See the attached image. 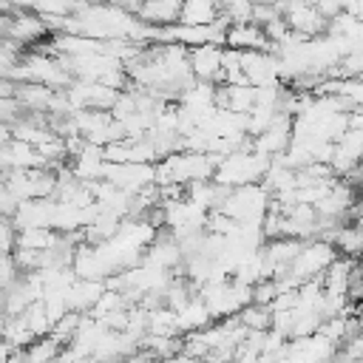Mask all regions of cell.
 Returning a JSON list of instances; mask_svg holds the SVG:
<instances>
[{
  "label": "cell",
  "instance_id": "9c48e42d",
  "mask_svg": "<svg viewBox=\"0 0 363 363\" xmlns=\"http://www.w3.org/2000/svg\"><path fill=\"white\" fill-rule=\"evenodd\" d=\"M224 48H235V51H272L269 40L264 37L261 26H255V23H233V26H227Z\"/></svg>",
  "mask_w": 363,
  "mask_h": 363
},
{
  "label": "cell",
  "instance_id": "603a6c76",
  "mask_svg": "<svg viewBox=\"0 0 363 363\" xmlns=\"http://www.w3.org/2000/svg\"><path fill=\"white\" fill-rule=\"evenodd\" d=\"M343 14L360 20V14H363V0H343Z\"/></svg>",
  "mask_w": 363,
  "mask_h": 363
},
{
  "label": "cell",
  "instance_id": "8fae6325",
  "mask_svg": "<svg viewBox=\"0 0 363 363\" xmlns=\"http://www.w3.org/2000/svg\"><path fill=\"white\" fill-rule=\"evenodd\" d=\"M102 164H105V156H102V147L96 145H82L74 156H71V164H68V173L71 179L88 184V182H96L102 176Z\"/></svg>",
  "mask_w": 363,
  "mask_h": 363
},
{
  "label": "cell",
  "instance_id": "7402d4cb",
  "mask_svg": "<svg viewBox=\"0 0 363 363\" xmlns=\"http://www.w3.org/2000/svg\"><path fill=\"white\" fill-rule=\"evenodd\" d=\"M312 6H315V11H318L323 20H332L335 14L343 11V0H312Z\"/></svg>",
  "mask_w": 363,
  "mask_h": 363
},
{
  "label": "cell",
  "instance_id": "6da1fadb",
  "mask_svg": "<svg viewBox=\"0 0 363 363\" xmlns=\"http://www.w3.org/2000/svg\"><path fill=\"white\" fill-rule=\"evenodd\" d=\"M272 159L255 153V150H233L227 156H221L216 162V170H213V182L224 190H233V187H241V184H252V182H261V176L267 173Z\"/></svg>",
  "mask_w": 363,
  "mask_h": 363
},
{
  "label": "cell",
  "instance_id": "5bb4252c",
  "mask_svg": "<svg viewBox=\"0 0 363 363\" xmlns=\"http://www.w3.org/2000/svg\"><path fill=\"white\" fill-rule=\"evenodd\" d=\"M102 292H105V281H82V278H77L65 292L68 312H79V315L91 312V306L99 301Z\"/></svg>",
  "mask_w": 363,
  "mask_h": 363
},
{
  "label": "cell",
  "instance_id": "7a4b0ae2",
  "mask_svg": "<svg viewBox=\"0 0 363 363\" xmlns=\"http://www.w3.org/2000/svg\"><path fill=\"white\" fill-rule=\"evenodd\" d=\"M216 210L230 216L235 224H258L261 227V221H264V216L269 210V193H267V187L261 182L241 184V187L227 190Z\"/></svg>",
  "mask_w": 363,
  "mask_h": 363
},
{
  "label": "cell",
  "instance_id": "d6986e66",
  "mask_svg": "<svg viewBox=\"0 0 363 363\" xmlns=\"http://www.w3.org/2000/svg\"><path fill=\"white\" fill-rule=\"evenodd\" d=\"M145 335H150V337H179V329H176V312L167 309L164 303L147 309Z\"/></svg>",
  "mask_w": 363,
  "mask_h": 363
},
{
  "label": "cell",
  "instance_id": "ffe728a7",
  "mask_svg": "<svg viewBox=\"0 0 363 363\" xmlns=\"http://www.w3.org/2000/svg\"><path fill=\"white\" fill-rule=\"evenodd\" d=\"M235 318H238V323H241L247 332H267V329H269V320H272V312H269V306L250 303V306H244Z\"/></svg>",
  "mask_w": 363,
  "mask_h": 363
},
{
  "label": "cell",
  "instance_id": "5b68a950",
  "mask_svg": "<svg viewBox=\"0 0 363 363\" xmlns=\"http://www.w3.org/2000/svg\"><path fill=\"white\" fill-rule=\"evenodd\" d=\"M275 6L281 11L284 23L289 26V31H295V34H301L306 40H312V37L326 31V20L315 11L312 3H306V0H275Z\"/></svg>",
  "mask_w": 363,
  "mask_h": 363
},
{
  "label": "cell",
  "instance_id": "30bf717a",
  "mask_svg": "<svg viewBox=\"0 0 363 363\" xmlns=\"http://www.w3.org/2000/svg\"><path fill=\"white\" fill-rule=\"evenodd\" d=\"M51 216H54V199H26V201H20L14 207L11 224H14V230L51 227Z\"/></svg>",
  "mask_w": 363,
  "mask_h": 363
},
{
  "label": "cell",
  "instance_id": "44dd1931",
  "mask_svg": "<svg viewBox=\"0 0 363 363\" xmlns=\"http://www.w3.org/2000/svg\"><path fill=\"white\" fill-rule=\"evenodd\" d=\"M31 11L43 20V17H65L74 11V6L68 0H31Z\"/></svg>",
  "mask_w": 363,
  "mask_h": 363
},
{
  "label": "cell",
  "instance_id": "9a60e30c",
  "mask_svg": "<svg viewBox=\"0 0 363 363\" xmlns=\"http://www.w3.org/2000/svg\"><path fill=\"white\" fill-rule=\"evenodd\" d=\"M182 0H142L136 9V20L145 26H170L179 20Z\"/></svg>",
  "mask_w": 363,
  "mask_h": 363
},
{
  "label": "cell",
  "instance_id": "8992f818",
  "mask_svg": "<svg viewBox=\"0 0 363 363\" xmlns=\"http://www.w3.org/2000/svg\"><path fill=\"white\" fill-rule=\"evenodd\" d=\"M238 60L247 85H278V57L272 51H238Z\"/></svg>",
  "mask_w": 363,
  "mask_h": 363
},
{
  "label": "cell",
  "instance_id": "2e32d148",
  "mask_svg": "<svg viewBox=\"0 0 363 363\" xmlns=\"http://www.w3.org/2000/svg\"><path fill=\"white\" fill-rule=\"evenodd\" d=\"M255 105V88L252 85H216V108L247 113Z\"/></svg>",
  "mask_w": 363,
  "mask_h": 363
},
{
  "label": "cell",
  "instance_id": "277c9868",
  "mask_svg": "<svg viewBox=\"0 0 363 363\" xmlns=\"http://www.w3.org/2000/svg\"><path fill=\"white\" fill-rule=\"evenodd\" d=\"M99 179L133 196L153 184V164L150 162H105Z\"/></svg>",
  "mask_w": 363,
  "mask_h": 363
},
{
  "label": "cell",
  "instance_id": "52a82bcc",
  "mask_svg": "<svg viewBox=\"0 0 363 363\" xmlns=\"http://www.w3.org/2000/svg\"><path fill=\"white\" fill-rule=\"evenodd\" d=\"M221 48H224V45H199V48H187L190 77L199 79V82L221 85Z\"/></svg>",
  "mask_w": 363,
  "mask_h": 363
},
{
  "label": "cell",
  "instance_id": "ac0fdd59",
  "mask_svg": "<svg viewBox=\"0 0 363 363\" xmlns=\"http://www.w3.org/2000/svg\"><path fill=\"white\" fill-rule=\"evenodd\" d=\"M221 9L216 0H182L179 6V20L176 23H184V26H204V23H213L218 20Z\"/></svg>",
  "mask_w": 363,
  "mask_h": 363
},
{
  "label": "cell",
  "instance_id": "e0dca14e",
  "mask_svg": "<svg viewBox=\"0 0 363 363\" xmlns=\"http://www.w3.org/2000/svg\"><path fill=\"white\" fill-rule=\"evenodd\" d=\"M60 244V233L51 227H23L14 233V250H31V252H45Z\"/></svg>",
  "mask_w": 363,
  "mask_h": 363
},
{
  "label": "cell",
  "instance_id": "7c38bea8",
  "mask_svg": "<svg viewBox=\"0 0 363 363\" xmlns=\"http://www.w3.org/2000/svg\"><path fill=\"white\" fill-rule=\"evenodd\" d=\"M3 34H6L9 40H14L17 45H31V43H40L48 31H45L43 20H40L34 11H23V14H17V17H9Z\"/></svg>",
  "mask_w": 363,
  "mask_h": 363
},
{
  "label": "cell",
  "instance_id": "ba28073f",
  "mask_svg": "<svg viewBox=\"0 0 363 363\" xmlns=\"http://www.w3.org/2000/svg\"><path fill=\"white\" fill-rule=\"evenodd\" d=\"M142 261L150 264V267H159V269H167V272L176 275V272H182V261H184V255H182L179 241H176L170 233H159V235L147 244Z\"/></svg>",
  "mask_w": 363,
  "mask_h": 363
},
{
  "label": "cell",
  "instance_id": "4fadbf2b",
  "mask_svg": "<svg viewBox=\"0 0 363 363\" xmlns=\"http://www.w3.org/2000/svg\"><path fill=\"white\" fill-rule=\"evenodd\" d=\"M210 323H213V318H210V312H207V306H204V301H201L199 295L187 298V301L176 309V329H179V335L201 332V329H207Z\"/></svg>",
  "mask_w": 363,
  "mask_h": 363
},
{
  "label": "cell",
  "instance_id": "3957f363",
  "mask_svg": "<svg viewBox=\"0 0 363 363\" xmlns=\"http://www.w3.org/2000/svg\"><path fill=\"white\" fill-rule=\"evenodd\" d=\"M337 258V250L323 241V238H309L301 244L298 255L292 258V264L286 267V275H292L298 284L303 281H312V278H320L323 269Z\"/></svg>",
  "mask_w": 363,
  "mask_h": 363
}]
</instances>
